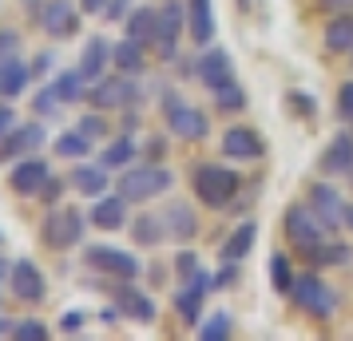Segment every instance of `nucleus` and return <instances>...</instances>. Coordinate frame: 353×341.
Segmentation results:
<instances>
[{"mask_svg": "<svg viewBox=\"0 0 353 341\" xmlns=\"http://www.w3.org/2000/svg\"><path fill=\"white\" fill-rule=\"evenodd\" d=\"M191 187H194V198L210 207V211H226L234 195H239V171H230L223 163H199L191 175Z\"/></svg>", "mask_w": 353, "mask_h": 341, "instance_id": "1", "label": "nucleus"}, {"mask_svg": "<svg viewBox=\"0 0 353 341\" xmlns=\"http://www.w3.org/2000/svg\"><path fill=\"white\" fill-rule=\"evenodd\" d=\"M171 183H175V175L163 167V163H143V167H123V175H119V183H115V191L128 198V203H151L155 195H163V191H171Z\"/></svg>", "mask_w": 353, "mask_h": 341, "instance_id": "2", "label": "nucleus"}, {"mask_svg": "<svg viewBox=\"0 0 353 341\" xmlns=\"http://www.w3.org/2000/svg\"><path fill=\"white\" fill-rule=\"evenodd\" d=\"M290 298H294V306L302 309V313H310L314 322H325V318H334L337 306H341V293L334 290V286H325L314 270L302 278H294V290H290Z\"/></svg>", "mask_w": 353, "mask_h": 341, "instance_id": "3", "label": "nucleus"}, {"mask_svg": "<svg viewBox=\"0 0 353 341\" xmlns=\"http://www.w3.org/2000/svg\"><path fill=\"white\" fill-rule=\"evenodd\" d=\"M83 227H88V218L76 207H48L44 223H40V238L48 250H72L83 242Z\"/></svg>", "mask_w": 353, "mask_h": 341, "instance_id": "4", "label": "nucleus"}, {"mask_svg": "<svg viewBox=\"0 0 353 341\" xmlns=\"http://www.w3.org/2000/svg\"><path fill=\"white\" fill-rule=\"evenodd\" d=\"M163 119H167V127L175 139H187V143H199V139H207L210 135V119L194 103L187 99H179L175 92H167L163 96Z\"/></svg>", "mask_w": 353, "mask_h": 341, "instance_id": "5", "label": "nucleus"}, {"mask_svg": "<svg viewBox=\"0 0 353 341\" xmlns=\"http://www.w3.org/2000/svg\"><path fill=\"white\" fill-rule=\"evenodd\" d=\"M92 107L99 112H123V107H135L139 103V87H135V76L131 72H119V76H103V80L92 83Z\"/></svg>", "mask_w": 353, "mask_h": 341, "instance_id": "6", "label": "nucleus"}, {"mask_svg": "<svg viewBox=\"0 0 353 341\" xmlns=\"http://www.w3.org/2000/svg\"><path fill=\"white\" fill-rule=\"evenodd\" d=\"M83 266H92L99 274H112V278H119V282H135L139 270H143V262L135 258V254L119 250V246H103V242L83 250Z\"/></svg>", "mask_w": 353, "mask_h": 341, "instance_id": "7", "label": "nucleus"}, {"mask_svg": "<svg viewBox=\"0 0 353 341\" xmlns=\"http://www.w3.org/2000/svg\"><path fill=\"white\" fill-rule=\"evenodd\" d=\"M325 223H321L318 214H314V207H305V203H294V207H290L286 211V238L294 246H298V250H314V246L318 242H325Z\"/></svg>", "mask_w": 353, "mask_h": 341, "instance_id": "8", "label": "nucleus"}, {"mask_svg": "<svg viewBox=\"0 0 353 341\" xmlns=\"http://www.w3.org/2000/svg\"><path fill=\"white\" fill-rule=\"evenodd\" d=\"M8 286H12V293H17L20 302H44V298H48V282H44V274H40V266L28 262V258L12 262Z\"/></svg>", "mask_w": 353, "mask_h": 341, "instance_id": "9", "label": "nucleus"}, {"mask_svg": "<svg viewBox=\"0 0 353 341\" xmlns=\"http://www.w3.org/2000/svg\"><path fill=\"white\" fill-rule=\"evenodd\" d=\"M318 171L325 179H341V175H353V135L350 131H341L330 139V147L321 151L318 159Z\"/></svg>", "mask_w": 353, "mask_h": 341, "instance_id": "10", "label": "nucleus"}, {"mask_svg": "<svg viewBox=\"0 0 353 341\" xmlns=\"http://www.w3.org/2000/svg\"><path fill=\"white\" fill-rule=\"evenodd\" d=\"M183 24H187V4L171 0V4H163V8H159V32H155V52H159L163 60H171V56H175V40H179V32H183Z\"/></svg>", "mask_w": 353, "mask_h": 341, "instance_id": "11", "label": "nucleus"}, {"mask_svg": "<svg viewBox=\"0 0 353 341\" xmlns=\"http://www.w3.org/2000/svg\"><path fill=\"white\" fill-rule=\"evenodd\" d=\"M40 24H44V32H48L52 40H64V36H72L80 28V12H76L72 0H44Z\"/></svg>", "mask_w": 353, "mask_h": 341, "instance_id": "12", "label": "nucleus"}, {"mask_svg": "<svg viewBox=\"0 0 353 341\" xmlns=\"http://www.w3.org/2000/svg\"><path fill=\"white\" fill-rule=\"evenodd\" d=\"M194 76L207 83L210 92L223 87V83H230L234 80V60H230V52L226 48H203L199 64H194Z\"/></svg>", "mask_w": 353, "mask_h": 341, "instance_id": "13", "label": "nucleus"}, {"mask_svg": "<svg viewBox=\"0 0 353 341\" xmlns=\"http://www.w3.org/2000/svg\"><path fill=\"white\" fill-rule=\"evenodd\" d=\"M52 179V171H48V163L44 159H17L12 163V171H8V187L17 191V195H40V187Z\"/></svg>", "mask_w": 353, "mask_h": 341, "instance_id": "14", "label": "nucleus"}, {"mask_svg": "<svg viewBox=\"0 0 353 341\" xmlns=\"http://www.w3.org/2000/svg\"><path fill=\"white\" fill-rule=\"evenodd\" d=\"M44 139H48V135H44V127H40V123H17V127L0 139V159H12V163H17V159H24V155H32Z\"/></svg>", "mask_w": 353, "mask_h": 341, "instance_id": "15", "label": "nucleus"}, {"mask_svg": "<svg viewBox=\"0 0 353 341\" xmlns=\"http://www.w3.org/2000/svg\"><path fill=\"white\" fill-rule=\"evenodd\" d=\"M88 218H92V227H96V230H123L131 223L128 198L119 195V191H115V195H99L96 203H92Z\"/></svg>", "mask_w": 353, "mask_h": 341, "instance_id": "16", "label": "nucleus"}, {"mask_svg": "<svg viewBox=\"0 0 353 341\" xmlns=\"http://www.w3.org/2000/svg\"><path fill=\"white\" fill-rule=\"evenodd\" d=\"M115 309L131 318V322H143L151 325L155 322V298H147L143 290H135L131 282H119V290H115Z\"/></svg>", "mask_w": 353, "mask_h": 341, "instance_id": "17", "label": "nucleus"}, {"mask_svg": "<svg viewBox=\"0 0 353 341\" xmlns=\"http://www.w3.org/2000/svg\"><path fill=\"white\" fill-rule=\"evenodd\" d=\"M310 207H314V214H318L330 230H337L345 223V203H341V195H337L330 183H314V187H310Z\"/></svg>", "mask_w": 353, "mask_h": 341, "instance_id": "18", "label": "nucleus"}, {"mask_svg": "<svg viewBox=\"0 0 353 341\" xmlns=\"http://www.w3.org/2000/svg\"><path fill=\"white\" fill-rule=\"evenodd\" d=\"M108 64H112V40H103V36H92V40L83 44V52H80V72H83V80H88V83L103 80Z\"/></svg>", "mask_w": 353, "mask_h": 341, "instance_id": "19", "label": "nucleus"}, {"mask_svg": "<svg viewBox=\"0 0 353 341\" xmlns=\"http://www.w3.org/2000/svg\"><path fill=\"white\" fill-rule=\"evenodd\" d=\"M207 286H210V278L203 274V270H199V274H191V278H183V290L175 293L179 318H187V322H194V318H199L203 298H207Z\"/></svg>", "mask_w": 353, "mask_h": 341, "instance_id": "20", "label": "nucleus"}, {"mask_svg": "<svg viewBox=\"0 0 353 341\" xmlns=\"http://www.w3.org/2000/svg\"><path fill=\"white\" fill-rule=\"evenodd\" d=\"M187 28H191V40L199 48H207L214 40V8H210V0H187Z\"/></svg>", "mask_w": 353, "mask_h": 341, "instance_id": "21", "label": "nucleus"}, {"mask_svg": "<svg viewBox=\"0 0 353 341\" xmlns=\"http://www.w3.org/2000/svg\"><path fill=\"white\" fill-rule=\"evenodd\" d=\"M266 147H262V139H258V131L250 127H230L223 135V155L226 159H258Z\"/></svg>", "mask_w": 353, "mask_h": 341, "instance_id": "22", "label": "nucleus"}, {"mask_svg": "<svg viewBox=\"0 0 353 341\" xmlns=\"http://www.w3.org/2000/svg\"><path fill=\"white\" fill-rule=\"evenodd\" d=\"M108 183L112 179H108V167H103V163H80V167L72 171V187L88 198H99L108 191Z\"/></svg>", "mask_w": 353, "mask_h": 341, "instance_id": "23", "label": "nucleus"}, {"mask_svg": "<svg viewBox=\"0 0 353 341\" xmlns=\"http://www.w3.org/2000/svg\"><path fill=\"white\" fill-rule=\"evenodd\" d=\"M163 223H167V238H179V242H187L199 234V218L187 203H171L167 211H163Z\"/></svg>", "mask_w": 353, "mask_h": 341, "instance_id": "24", "label": "nucleus"}, {"mask_svg": "<svg viewBox=\"0 0 353 341\" xmlns=\"http://www.w3.org/2000/svg\"><path fill=\"white\" fill-rule=\"evenodd\" d=\"M254 238H258L254 223H242V227H234V230H230V238L219 246V262H242L250 250H254Z\"/></svg>", "mask_w": 353, "mask_h": 341, "instance_id": "25", "label": "nucleus"}, {"mask_svg": "<svg viewBox=\"0 0 353 341\" xmlns=\"http://www.w3.org/2000/svg\"><path fill=\"white\" fill-rule=\"evenodd\" d=\"M305 262H310L314 270H325V266H345V262H353V246L325 238V242H318L314 250H305Z\"/></svg>", "mask_w": 353, "mask_h": 341, "instance_id": "26", "label": "nucleus"}, {"mask_svg": "<svg viewBox=\"0 0 353 341\" xmlns=\"http://www.w3.org/2000/svg\"><path fill=\"white\" fill-rule=\"evenodd\" d=\"M28 83H32V68L24 64V60L12 56V60H4V64H0V96H4V99H17Z\"/></svg>", "mask_w": 353, "mask_h": 341, "instance_id": "27", "label": "nucleus"}, {"mask_svg": "<svg viewBox=\"0 0 353 341\" xmlns=\"http://www.w3.org/2000/svg\"><path fill=\"white\" fill-rule=\"evenodd\" d=\"M147 44H139V40H131V36H123L119 44H112V64L119 68V72H131V76H139L147 68Z\"/></svg>", "mask_w": 353, "mask_h": 341, "instance_id": "28", "label": "nucleus"}, {"mask_svg": "<svg viewBox=\"0 0 353 341\" xmlns=\"http://www.w3.org/2000/svg\"><path fill=\"white\" fill-rule=\"evenodd\" d=\"M325 48L341 56V52H353V12H337L330 24H325Z\"/></svg>", "mask_w": 353, "mask_h": 341, "instance_id": "29", "label": "nucleus"}, {"mask_svg": "<svg viewBox=\"0 0 353 341\" xmlns=\"http://www.w3.org/2000/svg\"><path fill=\"white\" fill-rule=\"evenodd\" d=\"M159 32V8H131L128 12V36L139 44H155Z\"/></svg>", "mask_w": 353, "mask_h": 341, "instance_id": "30", "label": "nucleus"}, {"mask_svg": "<svg viewBox=\"0 0 353 341\" xmlns=\"http://www.w3.org/2000/svg\"><path fill=\"white\" fill-rule=\"evenodd\" d=\"M131 238L139 246H159L167 238V223H163V214H139L135 223H131Z\"/></svg>", "mask_w": 353, "mask_h": 341, "instance_id": "31", "label": "nucleus"}, {"mask_svg": "<svg viewBox=\"0 0 353 341\" xmlns=\"http://www.w3.org/2000/svg\"><path fill=\"white\" fill-rule=\"evenodd\" d=\"M52 87H56V96L64 99V103H80V99L88 96V80H83L80 68H72V72H56Z\"/></svg>", "mask_w": 353, "mask_h": 341, "instance_id": "32", "label": "nucleus"}, {"mask_svg": "<svg viewBox=\"0 0 353 341\" xmlns=\"http://www.w3.org/2000/svg\"><path fill=\"white\" fill-rule=\"evenodd\" d=\"M92 143H96V139H88V135L76 127V131H64V135L52 143V151H56L60 159H83V155H92Z\"/></svg>", "mask_w": 353, "mask_h": 341, "instance_id": "33", "label": "nucleus"}, {"mask_svg": "<svg viewBox=\"0 0 353 341\" xmlns=\"http://www.w3.org/2000/svg\"><path fill=\"white\" fill-rule=\"evenodd\" d=\"M210 96H214V107H219L223 115H239L242 107H246V92L239 87V80H230V83H223V87H214Z\"/></svg>", "mask_w": 353, "mask_h": 341, "instance_id": "34", "label": "nucleus"}, {"mask_svg": "<svg viewBox=\"0 0 353 341\" xmlns=\"http://www.w3.org/2000/svg\"><path fill=\"white\" fill-rule=\"evenodd\" d=\"M135 151H139V147H135V139H131V135H119V139H115L103 155H99V163H103L108 171H115V167H131Z\"/></svg>", "mask_w": 353, "mask_h": 341, "instance_id": "35", "label": "nucleus"}, {"mask_svg": "<svg viewBox=\"0 0 353 341\" xmlns=\"http://www.w3.org/2000/svg\"><path fill=\"white\" fill-rule=\"evenodd\" d=\"M270 286L282 298H286L290 290H294V266H290V258L278 250V254H270Z\"/></svg>", "mask_w": 353, "mask_h": 341, "instance_id": "36", "label": "nucleus"}, {"mask_svg": "<svg viewBox=\"0 0 353 341\" xmlns=\"http://www.w3.org/2000/svg\"><path fill=\"white\" fill-rule=\"evenodd\" d=\"M223 338H230V313H210L199 329V341H223Z\"/></svg>", "mask_w": 353, "mask_h": 341, "instance_id": "37", "label": "nucleus"}, {"mask_svg": "<svg viewBox=\"0 0 353 341\" xmlns=\"http://www.w3.org/2000/svg\"><path fill=\"white\" fill-rule=\"evenodd\" d=\"M12 338L17 341H48V325L36 322V318H24V322L12 325Z\"/></svg>", "mask_w": 353, "mask_h": 341, "instance_id": "38", "label": "nucleus"}, {"mask_svg": "<svg viewBox=\"0 0 353 341\" xmlns=\"http://www.w3.org/2000/svg\"><path fill=\"white\" fill-rule=\"evenodd\" d=\"M36 112L44 115V119H48V115H60V107H64V99L56 96V87H40V92H36V103H32Z\"/></svg>", "mask_w": 353, "mask_h": 341, "instance_id": "39", "label": "nucleus"}, {"mask_svg": "<svg viewBox=\"0 0 353 341\" xmlns=\"http://www.w3.org/2000/svg\"><path fill=\"white\" fill-rule=\"evenodd\" d=\"M76 127H80L88 139H103V135H108V119H103V112L96 107V115H83Z\"/></svg>", "mask_w": 353, "mask_h": 341, "instance_id": "40", "label": "nucleus"}, {"mask_svg": "<svg viewBox=\"0 0 353 341\" xmlns=\"http://www.w3.org/2000/svg\"><path fill=\"white\" fill-rule=\"evenodd\" d=\"M40 203H44V207H60V198H64V179H56V175H52L48 183H44V187H40Z\"/></svg>", "mask_w": 353, "mask_h": 341, "instance_id": "41", "label": "nucleus"}, {"mask_svg": "<svg viewBox=\"0 0 353 341\" xmlns=\"http://www.w3.org/2000/svg\"><path fill=\"white\" fill-rule=\"evenodd\" d=\"M337 115L341 119H353V80H345L337 87Z\"/></svg>", "mask_w": 353, "mask_h": 341, "instance_id": "42", "label": "nucleus"}, {"mask_svg": "<svg viewBox=\"0 0 353 341\" xmlns=\"http://www.w3.org/2000/svg\"><path fill=\"white\" fill-rule=\"evenodd\" d=\"M17 48H20V36L12 32V28H0V64H4V60H12Z\"/></svg>", "mask_w": 353, "mask_h": 341, "instance_id": "43", "label": "nucleus"}, {"mask_svg": "<svg viewBox=\"0 0 353 341\" xmlns=\"http://www.w3.org/2000/svg\"><path fill=\"white\" fill-rule=\"evenodd\" d=\"M175 274H179V278L199 274V258H194L191 250H179V258H175Z\"/></svg>", "mask_w": 353, "mask_h": 341, "instance_id": "44", "label": "nucleus"}, {"mask_svg": "<svg viewBox=\"0 0 353 341\" xmlns=\"http://www.w3.org/2000/svg\"><path fill=\"white\" fill-rule=\"evenodd\" d=\"M290 103H294L305 119H310V115H318V99H310L305 92H290Z\"/></svg>", "mask_w": 353, "mask_h": 341, "instance_id": "45", "label": "nucleus"}, {"mask_svg": "<svg viewBox=\"0 0 353 341\" xmlns=\"http://www.w3.org/2000/svg\"><path fill=\"white\" fill-rule=\"evenodd\" d=\"M131 8V0H108V8H103V17L108 20H123Z\"/></svg>", "mask_w": 353, "mask_h": 341, "instance_id": "46", "label": "nucleus"}, {"mask_svg": "<svg viewBox=\"0 0 353 341\" xmlns=\"http://www.w3.org/2000/svg\"><path fill=\"white\" fill-rule=\"evenodd\" d=\"M12 127H17V112H12L8 103H0V139H4Z\"/></svg>", "mask_w": 353, "mask_h": 341, "instance_id": "47", "label": "nucleus"}, {"mask_svg": "<svg viewBox=\"0 0 353 341\" xmlns=\"http://www.w3.org/2000/svg\"><path fill=\"white\" fill-rule=\"evenodd\" d=\"M28 68H32V80H44V72L52 68V52H40V56H36Z\"/></svg>", "mask_w": 353, "mask_h": 341, "instance_id": "48", "label": "nucleus"}, {"mask_svg": "<svg viewBox=\"0 0 353 341\" xmlns=\"http://www.w3.org/2000/svg\"><path fill=\"white\" fill-rule=\"evenodd\" d=\"M234 266H239V262H223V270L214 274V286H230V282H234Z\"/></svg>", "mask_w": 353, "mask_h": 341, "instance_id": "49", "label": "nucleus"}, {"mask_svg": "<svg viewBox=\"0 0 353 341\" xmlns=\"http://www.w3.org/2000/svg\"><path fill=\"white\" fill-rule=\"evenodd\" d=\"M68 329V333H76V329H80L83 325V313H64V322H60Z\"/></svg>", "mask_w": 353, "mask_h": 341, "instance_id": "50", "label": "nucleus"}, {"mask_svg": "<svg viewBox=\"0 0 353 341\" xmlns=\"http://www.w3.org/2000/svg\"><path fill=\"white\" fill-rule=\"evenodd\" d=\"M80 8H83V12H103V8H108V0H80Z\"/></svg>", "mask_w": 353, "mask_h": 341, "instance_id": "51", "label": "nucleus"}, {"mask_svg": "<svg viewBox=\"0 0 353 341\" xmlns=\"http://www.w3.org/2000/svg\"><path fill=\"white\" fill-rule=\"evenodd\" d=\"M163 151H167L163 143H147V155H151V159H163Z\"/></svg>", "mask_w": 353, "mask_h": 341, "instance_id": "52", "label": "nucleus"}, {"mask_svg": "<svg viewBox=\"0 0 353 341\" xmlns=\"http://www.w3.org/2000/svg\"><path fill=\"white\" fill-rule=\"evenodd\" d=\"M12 325H17V322H8V318H0V338H12Z\"/></svg>", "mask_w": 353, "mask_h": 341, "instance_id": "53", "label": "nucleus"}, {"mask_svg": "<svg viewBox=\"0 0 353 341\" xmlns=\"http://www.w3.org/2000/svg\"><path fill=\"white\" fill-rule=\"evenodd\" d=\"M321 4H325V8H334V12H341V8H345L350 0H321Z\"/></svg>", "mask_w": 353, "mask_h": 341, "instance_id": "54", "label": "nucleus"}, {"mask_svg": "<svg viewBox=\"0 0 353 341\" xmlns=\"http://www.w3.org/2000/svg\"><path fill=\"white\" fill-rule=\"evenodd\" d=\"M8 270H12V266H8V262L0 258V282H4V278H8Z\"/></svg>", "mask_w": 353, "mask_h": 341, "instance_id": "55", "label": "nucleus"}, {"mask_svg": "<svg viewBox=\"0 0 353 341\" xmlns=\"http://www.w3.org/2000/svg\"><path fill=\"white\" fill-rule=\"evenodd\" d=\"M345 227L353 230V207H345Z\"/></svg>", "mask_w": 353, "mask_h": 341, "instance_id": "56", "label": "nucleus"}]
</instances>
